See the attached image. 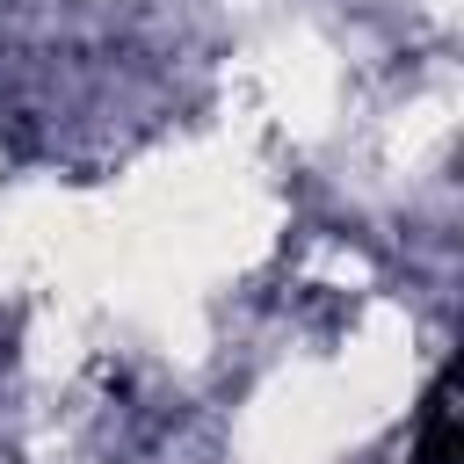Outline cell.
Masks as SVG:
<instances>
[{"label":"cell","mask_w":464,"mask_h":464,"mask_svg":"<svg viewBox=\"0 0 464 464\" xmlns=\"http://www.w3.org/2000/svg\"><path fill=\"white\" fill-rule=\"evenodd\" d=\"M457 450H464L457 399H450V377H435V392H428V413H420V450H413V464H457Z\"/></svg>","instance_id":"1"}]
</instances>
